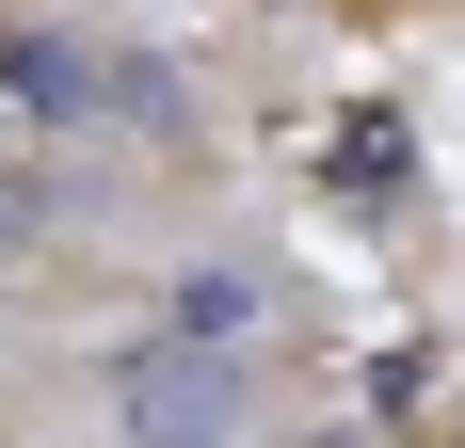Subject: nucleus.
Masks as SVG:
<instances>
[{
	"mask_svg": "<svg viewBox=\"0 0 465 448\" xmlns=\"http://www.w3.org/2000/svg\"><path fill=\"white\" fill-rule=\"evenodd\" d=\"M225 416H241L225 336H177V353H144V368H129V433H144V448H209Z\"/></svg>",
	"mask_w": 465,
	"mask_h": 448,
	"instance_id": "nucleus-1",
	"label": "nucleus"
},
{
	"mask_svg": "<svg viewBox=\"0 0 465 448\" xmlns=\"http://www.w3.org/2000/svg\"><path fill=\"white\" fill-rule=\"evenodd\" d=\"M0 96H16L33 129H96V112H113V64L64 48V33H0Z\"/></svg>",
	"mask_w": 465,
	"mask_h": 448,
	"instance_id": "nucleus-2",
	"label": "nucleus"
},
{
	"mask_svg": "<svg viewBox=\"0 0 465 448\" xmlns=\"http://www.w3.org/2000/svg\"><path fill=\"white\" fill-rule=\"evenodd\" d=\"M177 336H257V272H193V288H177Z\"/></svg>",
	"mask_w": 465,
	"mask_h": 448,
	"instance_id": "nucleus-3",
	"label": "nucleus"
},
{
	"mask_svg": "<svg viewBox=\"0 0 465 448\" xmlns=\"http://www.w3.org/2000/svg\"><path fill=\"white\" fill-rule=\"evenodd\" d=\"M113 112H129V129H193V81L177 64H113Z\"/></svg>",
	"mask_w": 465,
	"mask_h": 448,
	"instance_id": "nucleus-4",
	"label": "nucleus"
},
{
	"mask_svg": "<svg viewBox=\"0 0 465 448\" xmlns=\"http://www.w3.org/2000/svg\"><path fill=\"white\" fill-rule=\"evenodd\" d=\"M305 448H370V433H305Z\"/></svg>",
	"mask_w": 465,
	"mask_h": 448,
	"instance_id": "nucleus-5",
	"label": "nucleus"
}]
</instances>
